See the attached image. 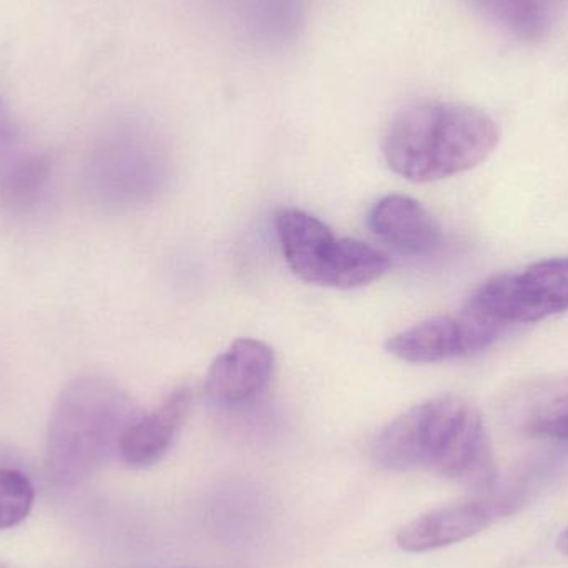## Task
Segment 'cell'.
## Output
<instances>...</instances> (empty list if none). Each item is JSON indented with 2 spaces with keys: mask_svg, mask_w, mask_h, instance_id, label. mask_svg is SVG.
I'll return each mask as SVG.
<instances>
[{
  "mask_svg": "<svg viewBox=\"0 0 568 568\" xmlns=\"http://www.w3.org/2000/svg\"><path fill=\"white\" fill-rule=\"evenodd\" d=\"M373 456L386 469L436 474L476 493L493 490L499 477L479 409L456 394L400 414L377 434Z\"/></svg>",
  "mask_w": 568,
  "mask_h": 568,
  "instance_id": "6da1fadb",
  "label": "cell"
},
{
  "mask_svg": "<svg viewBox=\"0 0 568 568\" xmlns=\"http://www.w3.org/2000/svg\"><path fill=\"white\" fill-rule=\"evenodd\" d=\"M499 143L496 122L483 110L446 100H419L394 113L383 140L387 165L414 183L469 172Z\"/></svg>",
  "mask_w": 568,
  "mask_h": 568,
  "instance_id": "7a4b0ae2",
  "label": "cell"
},
{
  "mask_svg": "<svg viewBox=\"0 0 568 568\" xmlns=\"http://www.w3.org/2000/svg\"><path fill=\"white\" fill-rule=\"evenodd\" d=\"M123 390L109 381L85 377L70 384L50 417L45 466L57 483H80L92 476L113 453L135 419Z\"/></svg>",
  "mask_w": 568,
  "mask_h": 568,
  "instance_id": "3957f363",
  "label": "cell"
},
{
  "mask_svg": "<svg viewBox=\"0 0 568 568\" xmlns=\"http://www.w3.org/2000/svg\"><path fill=\"white\" fill-rule=\"evenodd\" d=\"M275 226L284 262L303 282L354 290L389 272V260L381 250L361 240L334 235L326 223L303 210H282Z\"/></svg>",
  "mask_w": 568,
  "mask_h": 568,
  "instance_id": "277c9868",
  "label": "cell"
},
{
  "mask_svg": "<svg viewBox=\"0 0 568 568\" xmlns=\"http://www.w3.org/2000/svg\"><path fill=\"white\" fill-rule=\"evenodd\" d=\"M467 310L499 326L532 324L568 311V256L500 273L470 294Z\"/></svg>",
  "mask_w": 568,
  "mask_h": 568,
  "instance_id": "5b68a950",
  "label": "cell"
},
{
  "mask_svg": "<svg viewBox=\"0 0 568 568\" xmlns=\"http://www.w3.org/2000/svg\"><path fill=\"white\" fill-rule=\"evenodd\" d=\"M527 496L529 490L524 487L503 493L493 489L430 510L399 530L397 546L406 552H429L463 542L519 513Z\"/></svg>",
  "mask_w": 568,
  "mask_h": 568,
  "instance_id": "8992f818",
  "label": "cell"
},
{
  "mask_svg": "<svg viewBox=\"0 0 568 568\" xmlns=\"http://www.w3.org/2000/svg\"><path fill=\"white\" fill-rule=\"evenodd\" d=\"M506 327L464 307L456 314L430 317L387 339L386 351L410 364L466 359L493 347Z\"/></svg>",
  "mask_w": 568,
  "mask_h": 568,
  "instance_id": "52a82bcc",
  "label": "cell"
},
{
  "mask_svg": "<svg viewBox=\"0 0 568 568\" xmlns=\"http://www.w3.org/2000/svg\"><path fill=\"white\" fill-rule=\"evenodd\" d=\"M275 351L260 339L243 337L223 351L206 374L205 393L222 409H242L255 403L272 383Z\"/></svg>",
  "mask_w": 568,
  "mask_h": 568,
  "instance_id": "ba28073f",
  "label": "cell"
},
{
  "mask_svg": "<svg viewBox=\"0 0 568 568\" xmlns=\"http://www.w3.org/2000/svg\"><path fill=\"white\" fill-rule=\"evenodd\" d=\"M369 229L400 255L429 256L443 245V229L433 213L406 195H387L371 210Z\"/></svg>",
  "mask_w": 568,
  "mask_h": 568,
  "instance_id": "9c48e42d",
  "label": "cell"
},
{
  "mask_svg": "<svg viewBox=\"0 0 568 568\" xmlns=\"http://www.w3.org/2000/svg\"><path fill=\"white\" fill-rule=\"evenodd\" d=\"M189 387H179L152 413L136 416L119 443V456L132 467H150L160 463L175 444L192 407Z\"/></svg>",
  "mask_w": 568,
  "mask_h": 568,
  "instance_id": "30bf717a",
  "label": "cell"
},
{
  "mask_svg": "<svg viewBox=\"0 0 568 568\" xmlns=\"http://www.w3.org/2000/svg\"><path fill=\"white\" fill-rule=\"evenodd\" d=\"M513 416L527 437L568 443V377L536 381L517 390Z\"/></svg>",
  "mask_w": 568,
  "mask_h": 568,
  "instance_id": "8fae6325",
  "label": "cell"
},
{
  "mask_svg": "<svg viewBox=\"0 0 568 568\" xmlns=\"http://www.w3.org/2000/svg\"><path fill=\"white\" fill-rule=\"evenodd\" d=\"M304 0H245L243 27L250 39L266 49H282L300 36Z\"/></svg>",
  "mask_w": 568,
  "mask_h": 568,
  "instance_id": "7c38bea8",
  "label": "cell"
},
{
  "mask_svg": "<svg viewBox=\"0 0 568 568\" xmlns=\"http://www.w3.org/2000/svg\"><path fill=\"white\" fill-rule=\"evenodd\" d=\"M500 29L520 40L546 37L559 20L562 0H473Z\"/></svg>",
  "mask_w": 568,
  "mask_h": 568,
  "instance_id": "4fadbf2b",
  "label": "cell"
},
{
  "mask_svg": "<svg viewBox=\"0 0 568 568\" xmlns=\"http://www.w3.org/2000/svg\"><path fill=\"white\" fill-rule=\"evenodd\" d=\"M36 490L19 470L0 469V532L22 524L32 510Z\"/></svg>",
  "mask_w": 568,
  "mask_h": 568,
  "instance_id": "5bb4252c",
  "label": "cell"
},
{
  "mask_svg": "<svg viewBox=\"0 0 568 568\" xmlns=\"http://www.w3.org/2000/svg\"><path fill=\"white\" fill-rule=\"evenodd\" d=\"M16 166L19 172H26L20 152V133L16 120L10 113L6 100L0 97V172H12Z\"/></svg>",
  "mask_w": 568,
  "mask_h": 568,
  "instance_id": "9a60e30c",
  "label": "cell"
},
{
  "mask_svg": "<svg viewBox=\"0 0 568 568\" xmlns=\"http://www.w3.org/2000/svg\"><path fill=\"white\" fill-rule=\"evenodd\" d=\"M557 550H559L560 554H564V556L568 557V527L566 530H564L562 534H560L559 539H557Z\"/></svg>",
  "mask_w": 568,
  "mask_h": 568,
  "instance_id": "2e32d148",
  "label": "cell"
},
{
  "mask_svg": "<svg viewBox=\"0 0 568 568\" xmlns=\"http://www.w3.org/2000/svg\"><path fill=\"white\" fill-rule=\"evenodd\" d=\"M0 568H9V567L3 566V564H0Z\"/></svg>",
  "mask_w": 568,
  "mask_h": 568,
  "instance_id": "e0dca14e",
  "label": "cell"
}]
</instances>
